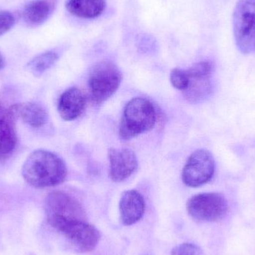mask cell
Here are the masks:
<instances>
[{
  "label": "cell",
  "mask_w": 255,
  "mask_h": 255,
  "mask_svg": "<svg viewBox=\"0 0 255 255\" xmlns=\"http://www.w3.org/2000/svg\"><path fill=\"white\" fill-rule=\"evenodd\" d=\"M59 59V55L54 51H48L34 57L27 67L34 76H40L53 67Z\"/></svg>",
  "instance_id": "17"
},
{
  "label": "cell",
  "mask_w": 255,
  "mask_h": 255,
  "mask_svg": "<svg viewBox=\"0 0 255 255\" xmlns=\"http://www.w3.org/2000/svg\"><path fill=\"white\" fill-rule=\"evenodd\" d=\"M157 115L154 106L146 99H132L124 109L120 125L121 139L129 140L141 133L149 131L155 125Z\"/></svg>",
  "instance_id": "2"
},
{
  "label": "cell",
  "mask_w": 255,
  "mask_h": 255,
  "mask_svg": "<svg viewBox=\"0 0 255 255\" xmlns=\"http://www.w3.org/2000/svg\"><path fill=\"white\" fill-rule=\"evenodd\" d=\"M122 82V73L112 61H102L93 67L89 77L91 97L100 104L112 97Z\"/></svg>",
  "instance_id": "3"
},
{
  "label": "cell",
  "mask_w": 255,
  "mask_h": 255,
  "mask_svg": "<svg viewBox=\"0 0 255 255\" xmlns=\"http://www.w3.org/2000/svg\"><path fill=\"white\" fill-rule=\"evenodd\" d=\"M4 64H5V61H4V57L0 53V70L4 68Z\"/></svg>",
  "instance_id": "21"
},
{
  "label": "cell",
  "mask_w": 255,
  "mask_h": 255,
  "mask_svg": "<svg viewBox=\"0 0 255 255\" xmlns=\"http://www.w3.org/2000/svg\"><path fill=\"white\" fill-rule=\"evenodd\" d=\"M187 212L195 220L216 222L223 220L229 211V204L224 196L218 193H205L189 199Z\"/></svg>",
  "instance_id": "5"
},
{
  "label": "cell",
  "mask_w": 255,
  "mask_h": 255,
  "mask_svg": "<svg viewBox=\"0 0 255 255\" xmlns=\"http://www.w3.org/2000/svg\"><path fill=\"white\" fill-rule=\"evenodd\" d=\"M109 159L110 177L115 182H121L127 179L137 168L136 154L129 148H110Z\"/></svg>",
  "instance_id": "10"
},
{
  "label": "cell",
  "mask_w": 255,
  "mask_h": 255,
  "mask_svg": "<svg viewBox=\"0 0 255 255\" xmlns=\"http://www.w3.org/2000/svg\"><path fill=\"white\" fill-rule=\"evenodd\" d=\"M190 78V85L185 91L187 97L196 102L206 98L211 92V78L214 71L212 61H202L187 70Z\"/></svg>",
  "instance_id": "9"
},
{
  "label": "cell",
  "mask_w": 255,
  "mask_h": 255,
  "mask_svg": "<svg viewBox=\"0 0 255 255\" xmlns=\"http://www.w3.org/2000/svg\"><path fill=\"white\" fill-rule=\"evenodd\" d=\"M170 82L174 88L185 92L190 85V78L187 70L173 69L170 73Z\"/></svg>",
  "instance_id": "18"
},
{
  "label": "cell",
  "mask_w": 255,
  "mask_h": 255,
  "mask_svg": "<svg viewBox=\"0 0 255 255\" xmlns=\"http://www.w3.org/2000/svg\"><path fill=\"white\" fill-rule=\"evenodd\" d=\"M45 211L47 222L52 227L68 220H84L85 213L80 204L70 195L53 191L46 196Z\"/></svg>",
  "instance_id": "7"
},
{
  "label": "cell",
  "mask_w": 255,
  "mask_h": 255,
  "mask_svg": "<svg viewBox=\"0 0 255 255\" xmlns=\"http://www.w3.org/2000/svg\"><path fill=\"white\" fill-rule=\"evenodd\" d=\"M214 156L208 150L200 148L192 153L182 171V181L190 187H199L209 182L215 172Z\"/></svg>",
  "instance_id": "8"
},
{
  "label": "cell",
  "mask_w": 255,
  "mask_h": 255,
  "mask_svg": "<svg viewBox=\"0 0 255 255\" xmlns=\"http://www.w3.org/2000/svg\"><path fill=\"white\" fill-rule=\"evenodd\" d=\"M171 255H203L202 250L196 244H182L171 252Z\"/></svg>",
  "instance_id": "19"
},
{
  "label": "cell",
  "mask_w": 255,
  "mask_h": 255,
  "mask_svg": "<svg viewBox=\"0 0 255 255\" xmlns=\"http://www.w3.org/2000/svg\"><path fill=\"white\" fill-rule=\"evenodd\" d=\"M86 107V98L77 88H70L63 93L58 102L60 116L65 121L77 119Z\"/></svg>",
  "instance_id": "13"
},
{
  "label": "cell",
  "mask_w": 255,
  "mask_h": 255,
  "mask_svg": "<svg viewBox=\"0 0 255 255\" xmlns=\"http://www.w3.org/2000/svg\"><path fill=\"white\" fill-rule=\"evenodd\" d=\"M61 232L79 253L93 251L100 242V231L85 220H68L54 226Z\"/></svg>",
  "instance_id": "6"
},
{
  "label": "cell",
  "mask_w": 255,
  "mask_h": 255,
  "mask_svg": "<svg viewBox=\"0 0 255 255\" xmlns=\"http://www.w3.org/2000/svg\"><path fill=\"white\" fill-rule=\"evenodd\" d=\"M15 24V17L7 10H0V37L10 31Z\"/></svg>",
  "instance_id": "20"
},
{
  "label": "cell",
  "mask_w": 255,
  "mask_h": 255,
  "mask_svg": "<svg viewBox=\"0 0 255 255\" xmlns=\"http://www.w3.org/2000/svg\"><path fill=\"white\" fill-rule=\"evenodd\" d=\"M15 116H18L29 127L39 128L46 125L48 113L42 105L37 103H27L16 105L10 109Z\"/></svg>",
  "instance_id": "15"
},
{
  "label": "cell",
  "mask_w": 255,
  "mask_h": 255,
  "mask_svg": "<svg viewBox=\"0 0 255 255\" xmlns=\"http://www.w3.org/2000/svg\"><path fill=\"white\" fill-rule=\"evenodd\" d=\"M234 35L244 54L255 52V0H238L233 14Z\"/></svg>",
  "instance_id": "4"
},
{
  "label": "cell",
  "mask_w": 255,
  "mask_h": 255,
  "mask_svg": "<svg viewBox=\"0 0 255 255\" xmlns=\"http://www.w3.org/2000/svg\"><path fill=\"white\" fill-rule=\"evenodd\" d=\"M145 203L143 196L134 190L123 193L120 201V213L123 224L129 226L135 224L143 217Z\"/></svg>",
  "instance_id": "12"
},
{
  "label": "cell",
  "mask_w": 255,
  "mask_h": 255,
  "mask_svg": "<svg viewBox=\"0 0 255 255\" xmlns=\"http://www.w3.org/2000/svg\"><path fill=\"white\" fill-rule=\"evenodd\" d=\"M56 4L57 0H33L24 7L22 19L29 26H39L52 16Z\"/></svg>",
  "instance_id": "14"
},
{
  "label": "cell",
  "mask_w": 255,
  "mask_h": 255,
  "mask_svg": "<svg viewBox=\"0 0 255 255\" xmlns=\"http://www.w3.org/2000/svg\"><path fill=\"white\" fill-rule=\"evenodd\" d=\"M67 10L73 16L82 19H94L103 14L106 8V0H68Z\"/></svg>",
  "instance_id": "16"
},
{
  "label": "cell",
  "mask_w": 255,
  "mask_h": 255,
  "mask_svg": "<svg viewBox=\"0 0 255 255\" xmlns=\"http://www.w3.org/2000/svg\"><path fill=\"white\" fill-rule=\"evenodd\" d=\"M67 169L64 160L46 150L33 151L24 162L22 175L29 185L36 188L54 187L64 182Z\"/></svg>",
  "instance_id": "1"
},
{
  "label": "cell",
  "mask_w": 255,
  "mask_h": 255,
  "mask_svg": "<svg viewBox=\"0 0 255 255\" xmlns=\"http://www.w3.org/2000/svg\"><path fill=\"white\" fill-rule=\"evenodd\" d=\"M15 117L11 109L0 106V163L6 161L16 148Z\"/></svg>",
  "instance_id": "11"
}]
</instances>
